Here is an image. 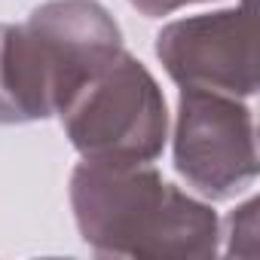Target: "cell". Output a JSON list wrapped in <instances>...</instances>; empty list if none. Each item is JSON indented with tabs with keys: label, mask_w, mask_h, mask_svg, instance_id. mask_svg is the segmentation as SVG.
<instances>
[{
	"label": "cell",
	"mask_w": 260,
	"mask_h": 260,
	"mask_svg": "<svg viewBox=\"0 0 260 260\" xmlns=\"http://www.w3.org/2000/svg\"><path fill=\"white\" fill-rule=\"evenodd\" d=\"M71 208L83 242L101 257H214V208L150 162L83 159L71 175Z\"/></svg>",
	"instance_id": "1"
},
{
	"label": "cell",
	"mask_w": 260,
	"mask_h": 260,
	"mask_svg": "<svg viewBox=\"0 0 260 260\" xmlns=\"http://www.w3.org/2000/svg\"><path fill=\"white\" fill-rule=\"evenodd\" d=\"M119 52V25L98 0H49L22 25H0V122L61 113Z\"/></svg>",
	"instance_id": "2"
},
{
	"label": "cell",
	"mask_w": 260,
	"mask_h": 260,
	"mask_svg": "<svg viewBox=\"0 0 260 260\" xmlns=\"http://www.w3.org/2000/svg\"><path fill=\"white\" fill-rule=\"evenodd\" d=\"M58 116L83 159L153 162L166 147L169 110L162 89L125 49L83 83Z\"/></svg>",
	"instance_id": "3"
},
{
	"label": "cell",
	"mask_w": 260,
	"mask_h": 260,
	"mask_svg": "<svg viewBox=\"0 0 260 260\" xmlns=\"http://www.w3.org/2000/svg\"><path fill=\"white\" fill-rule=\"evenodd\" d=\"M175 169L205 199H233L257 178L254 116L242 98L181 89L175 116Z\"/></svg>",
	"instance_id": "4"
},
{
	"label": "cell",
	"mask_w": 260,
	"mask_h": 260,
	"mask_svg": "<svg viewBox=\"0 0 260 260\" xmlns=\"http://www.w3.org/2000/svg\"><path fill=\"white\" fill-rule=\"evenodd\" d=\"M156 58L181 89H214L248 98L257 89L254 4L202 13L166 25L156 37Z\"/></svg>",
	"instance_id": "5"
},
{
	"label": "cell",
	"mask_w": 260,
	"mask_h": 260,
	"mask_svg": "<svg viewBox=\"0 0 260 260\" xmlns=\"http://www.w3.org/2000/svg\"><path fill=\"white\" fill-rule=\"evenodd\" d=\"M220 239H226L223 251L230 257H254L257 254V199H248L226 217Z\"/></svg>",
	"instance_id": "6"
},
{
	"label": "cell",
	"mask_w": 260,
	"mask_h": 260,
	"mask_svg": "<svg viewBox=\"0 0 260 260\" xmlns=\"http://www.w3.org/2000/svg\"><path fill=\"white\" fill-rule=\"evenodd\" d=\"M135 10H141L144 16H169V13H175V10H181V7H187V4H202V0H128Z\"/></svg>",
	"instance_id": "7"
}]
</instances>
